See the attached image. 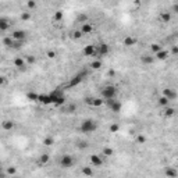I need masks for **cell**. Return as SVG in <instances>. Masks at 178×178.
<instances>
[{"mask_svg":"<svg viewBox=\"0 0 178 178\" xmlns=\"http://www.w3.org/2000/svg\"><path fill=\"white\" fill-rule=\"evenodd\" d=\"M83 54L88 56V57H95L96 54V46L95 44H86L83 47Z\"/></svg>","mask_w":178,"mask_h":178,"instance_id":"cell-12","label":"cell"},{"mask_svg":"<svg viewBox=\"0 0 178 178\" xmlns=\"http://www.w3.org/2000/svg\"><path fill=\"white\" fill-rule=\"evenodd\" d=\"M26 97H28L29 100H32V102H38L39 95L35 93V92H28V93H26Z\"/></svg>","mask_w":178,"mask_h":178,"instance_id":"cell-30","label":"cell"},{"mask_svg":"<svg viewBox=\"0 0 178 178\" xmlns=\"http://www.w3.org/2000/svg\"><path fill=\"white\" fill-rule=\"evenodd\" d=\"M145 142H146V136H145V135H142V134L136 135V143L142 145V143H145Z\"/></svg>","mask_w":178,"mask_h":178,"instance_id":"cell-37","label":"cell"},{"mask_svg":"<svg viewBox=\"0 0 178 178\" xmlns=\"http://www.w3.org/2000/svg\"><path fill=\"white\" fill-rule=\"evenodd\" d=\"M53 19H54L56 22L61 21V19H63V13H61V11H56V13H54V15H53Z\"/></svg>","mask_w":178,"mask_h":178,"instance_id":"cell-38","label":"cell"},{"mask_svg":"<svg viewBox=\"0 0 178 178\" xmlns=\"http://www.w3.org/2000/svg\"><path fill=\"white\" fill-rule=\"evenodd\" d=\"M10 178H22V177H18V175H13V177H10Z\"/></svg>","mask_w":178,"mask_h":178,"instance_id":"cell-49","label":"cell"},{"mask_svg":"<svg viewBox=\"0 0 178 178\" xmlns=\"http://www.w3.org/2000/svg\"><path fill=\"white\" fill-rule=\"evenodd\" d=\"M58 164H60L61 168H71L72 165L75 164V159H74L71 154H63V156L60 157Z\"/></svg>","mask_w":178,"mask_h":178,"instance_id":"cell-6","label":"cell"},{"mask_svg":"<svg viewBox=\"0 0 178 178\" xmlns=\"http://www.w3.org/2000/svg\"><path fill=\"white\" fill-rule=\"evenodd\" d=\"M75 111H76L75 103H70V104H67L65 108H64V113H67V114H72V113H75Z\"/></svg>","mask_w":178,"mask_h":178,"instance_id":"cell-22","label":"cell"},{"mask_svg":"<svg viewBox=\"0 0 178 178\" xmlns=\"http://www.w3.org/2000/svg\"><path fill=\"white\" fill-rule=\"evenodd\" d=\"M82 36H83V33L81 32V29H79V31L76 29V31L72 32V38H74V39H81Z\"/></svg>","mask_w":178,"mask_h":178,"instance_id":"cell-39","label":"cell"},{"mask_svg":"<svg viewBox=\"0 0 178 178\" xmlns=\"http://www.w3.org/2000/svg\"><path fill=\"white\" fill-rule=\"evenodd\" d=\"M81 172H82L85 177H88V178L93 177V168H92V167H89V165H83L82 170H81Z\"/></svg>","mask_w":178,"mask_h":178,"instance_id":"cell-19","label":"cell"},{"mask_svg":"<svg viewBox=\"0 0 178 178\" xmlns=\"http://www.w3.org/2000/svg\"><path fill=\"white\" fill-rule=\"evenodd\" d=\"M76 147H78V149H86V147H88V142L81 140V142H78V143H76Z\"/></svg>","mask_w":178,"mask_h":178,"instance_id":"cell-41","label":"cell"},{"mask_svg":"<svg viewBox=\"0 0 178 178\" xmlns=\"http://www.w3.org/2000/svg\"><path fill=\"white\" fill-rule=\"evenodd\" d=\"M164 174L167 175V178H178V170L175 167H171V165L165 167Z\"/></svg>","mask_w":178,"mask_h":178,"instance_id":"cell-13","label":"cell"},{"mask_svg":"<svg viewBox=\"0 0 178 178\" xmlns=\"http://www.w3.org/2000/svg\"><path fill=\"white\" fill-rule=\"evenodd\" d=\"M113 154H114V150H113V147L106 146L104 149H103V153H102L103 157H110V156H113Z\"/></svg>","mask_w":178,"mask_h":178,"instance_id":"cell-26","label":"cell"},{"mask_svg":"<svg viewBox=\"0 0 178 178\" xmlns=\"http://www.w3.org/2000/svg\"><path fill=\"white\" fill-rule=\"evenodd\" d=\"M100 95H102V99H104V102L106 100H111V99H117L118 89L115 88L114 85H106V86L102 88Z\"/></svg>","mask_w":178,"mask_h":178,"instance_id":"cell-2","label":"cell"},{"mask_svg":"<svg viewBox=\"0 0 178 178\" xmlns=\"http://www.w3.org/2000/svg\"><path fill=\"white\" fill-rule=\"evenodd\" d=\"M13 43H14V39L11 38V36H6V38H3V44H4V46H7V47H10V49H11Z\"/></svg>","mask_w":178,"mask_h":178,"instance_id":"cell-27","label":"cell"},{"mask_svg":"<svg viewBox=\"0 0 178 178\" xmlns=\"http://www.w3.org/2000/svg\"><path fill=\"white\" fill-rule=\"evenodd\" d=\"M96 129H97V122L95 120H92V118L83 120L81 122V125H79V131L83 134H93Z\"/></svg>","mask_w":178,"mask_h":178,"instance_id":"cell-3","label":"cell"},{"mask_svg":"<svg viewBox=\"0 0 178 178\" xmlns=\"http://www.w3.org/2000/svg\"><path fill=\"white\" fill-rule=\"evenodd\" d=\"M53 143H54V139H53L51 136H46V138L43 139V145H44V146H51Z\"/></svg>","mask_w":178,"mask_h":178,"instance_id":"cell-36","label":"cell"},{"mask_svg":"<svg viewBox=\"0 0 178 178\" xmlns=\"http://www.w3.org/2000/svg\"><path fill=\"white\" fill-rule=\"evenodd\" d=\"M14 65L21 71H25L26 70V60L22 57H15L14 58Z\"/></svg>","mask_w":178,"mask_h":178,"instance_id":"cell-11","label":"cell"},{"mask_svg":"<svg viewBox=\"0 0 178 178\" xmlns=\"http://www.w3.org/2000/svg\"><path fill=\"white\" fill-rule=\"evenodd\" d=\"M38 102L40 103V104H51V97L49 93H43V95H39V99Z\"/></svg>","mask_w":178,"mask_h":178,"instance_id":"cell-14","label":"cell"},{"mask_svg":"<svg viewBox=\"0 0 178 178\" xmlns=\"http://www.w3.org/2000/svg\"><path fill=\"white\" fill-rule=\"evenodd\" d=\"M35 61H36V58L32 57V56H28V57H26V63L28 64H33Z\"/></svg>","mask_w":178,"mask_h":178,"instance_id":"cell-46","label":"cell"},{"mask_svg":"<svg viewBox=\"0 0 178 178\" xmlns=\"http://www.w3.org/2000/svg\"><path fill=\"white\" fill-rule=\"evenodd\" d=\"M177 156H178V152H177Z\"/></svg>","mask_w":178,"mask_h":178,"instance_id":"cell-50","label":"cell"},{"mask_svg":"<svg viewBox=\"0 0 178 178\" xmlns=\"http://www.w3.org/2000/svg\"><path fill=\"white\" fill-rule=\"evenodd\" d=\"M150 50H152L154 54H157V53L161 50V46H160L159 43H152L150 44Z\"/></svg>","mask_w":178,"mask_h":178,"instance_id":"cell-33","label":"cell"},{"mask_svg":"<svg viewBox=\"0 0 178 178\" xmlns=\"http://www.w3.org/2000/svg\"><path fill=\"white\" fill-rule=\"evenodd\" d=\"M49 160H50V156H49L47 153H43V154H40V157H39V163H40V164H46V163H49Z\"/></svg>","mask_w":178,"mask_h":178,"instance_id":"cell-29","label":"cell"},{"mask_svg":"<svg viewBox=\"0 0 178 178\" xmlns=\"http://www.w3.org/2000/svg\"><path fill=\"white\" fill-rule=\"evenodd\" d=\"M108 53H110V46H108L107 43H104V42H100V43L96 46V54H95V57L97 58V60H100L102 57L107 56Z\"/></svg>","mask_w":178,"mask_h":178,"instance_id":"cell-5","label":"cell"},{"mask_svg":"<svg viewBox=\"0 0 178 178\" xmlns=\"http://www.w3.org/2000/svg\"><path fill=\"white\" fill-rule=\"evenodd\" d=\"M140 63L145 64V65H150V64L154 63V57L149 56V54H143V56H140Z\"/></svg>","mask_w":178,"mask_h":178,"instance_id":"cell-15","label":"cell"},{"mask_svg":"<svg viewBox=\"0 0 178 178\" xmlns=\"http://www.w3.org/2000/svg\"><path fill=\"white\" fill-rule=\"evenodd\" d=\"M168 54H170V53H168L167 50H163V49H161V50H160L159 53L156 54V60H160V61H164V60H167V57H168Z\"/></svg>","mask_w":178,"mask_h":178,"instance_id":"cell-20","label":"cell"},{"mask_svg":"<svg viewBox=\"0 0 178 178\" xmlns=\"http://www.w3.org/2000/svg\"><path fill=\"white\" fill-rule=\"evenodd\" d=\"M26 6H28V8H35V7H36V1H33V0H29V1H28V3H26Z\"/></svg>","mask_w":178,"mask_h":178,"instance_id":"cell-44","label":"cell"},{"mask_svg":"<svg viewBox=\"0 0 178 178\" xmlns=\"http://www.w3.org/2000/svg\"><path fill=\"white\" fill-rule=\"evenodd\" d=\"M49 95H50L51 102H53V104L56 107H60V106H63L64 103H65V95H64L63 89H60V88L53 89Z\"/></svg>","mask_w":178,"mask_h":178,"instance_id":"cell-1","label":"cell"},{"mask_svg":"<svg viewBox=\"0 0 178 178\" xmlns=\"http://www.w3.org/2000/svg\"><path fill=\"white\" fill-rule=\"evenodd\" d=\"M104 99H102V97H93V100H92V106L93 107H100V106H103L104 104Z\"/></svg>","mask_w":178,"mask_h":178,"instance_id":"cell-25","label":"cell"},{"mask_svg":"<svg viewBox=\"0 0 178 178\" xmlns=\"http://www.w3.org/2000/svg\"><path fill=\"white\" fill-rule=\"evenodd\" d=\"M171 10H172V13H175V14H178V3H174V4H172V7H171Z\"/></svg>","mask_w":178,"mask_h":178,"instance_id":"cell-47","label":"cell"},{"mask_svg":"<svg viewBox=\"0 0 178 178\" xmlns=\"http://www.w3.org/2000/svg\"><path fill=\"white\" fill-rule=\"evenodd\" d=\"M78 22H81V24H85V22H89V18H88V15H85V14H79L78 15Z\"/></svg>","mask_w":178,"mask_h":178,"instance_id":"cell-35","label":"cell"},{"mask_svg":"<svg viewBox=\"0 0 178 178\" xmlns=\"http://www.w3.org/2000/svg\"><path fill=\"white\" fill-rule=\"evenodd\" d=\"M88 75V70H81L79 72H76L75 75L72 76L70 79V82H68V88H72V86H76L78 83H81L86 78Z\"/></svg>","mask_w":178,"mask_h":178,"instance_id":"cell-4","label":"cell"},{"mask_svg":"<svg viewBox=\"0 0 178 178\" xmlns=\"http://www.w3.org/2000/svg\"><path fill=\"white\" fill-rule=\"evenodd\" d=\"M118 129H120V125H118V124H111V125H110V132L111 134H117Z\"/></svg>","mask_w":178,"mask_h":178,"instance_id":"cell-40","label":"cell"},{"mask_svg":"<svg viewBox=\"0 0 178 178\" xmlns=\"http://www.w3.org/2000/svg\"><path fill=\"white\" fill-rule=\"evenodd\" d=\"M106 104L108 106V108L113 111V113H120L121 108H122V104H121L120 100H117V99H111V100H106Z\"/></svg>","mask_w":178,"mask_h":178,"instance_id":"cell-7","label":"cell"},{"mask_svg":"<svg viewBox=\"0 0 178 178\" xmlns=\"http://www.w3.org/2000/svg\"><path fill=\"white\" fill-rule=\"evenodd\" d=\"M92 31H93V25H92L90 22H85V24L81 25V32H82L83 35H88V33H90Z\"/></svg>","mask_w":178,"mask_h":178,"instance_id":"cell-18","label":"cell"},{"mask_svg":"<svg viewBox=\"0 0 178 178\" xmlns=\"http://www.w3.org/2000/svg\"><path fill=\"white\" fill-rule=\"evenodd\" d=\"M100 67H102V60H97V58H96V60H93V61L90 63V68H92V70H99Z\"/></svg>","mask_w":178,"mask_h":178,"instance_id":"cell-28","label":"cell"},{"mask_svg":"<svg viewBox=\"0 0 178 178\" xmlns=\"http://www.w3.org/2000/svg\"><path fill=\"white\" fill-rule=\"evenodd\" d=\"M160 19H161V22H170L171 21V14L168 11H163L160 14Z\"/></svg>","mask_w":178,"mask_h":178,"instance_id":"cell-24","label":"cell"},{"mask_svg":"<svg viewBox=\"0 0 178 178\" xmlns=\"http://www.w3.org/2000/svg\"><path fill=\"white\" fill-rule=\"evenodd\" d=\"M136 38H134V36H125L124 38V40H122V44L124 46H127V47H131V46H134V44H136Z\"/></svg>","mask_w":178,"mask_h":178,"instance_id":"cell-16","label":"cell"},{"mask_svg":"<svg viewBox=\"0 0 178 178\" xmlns=\"http://www.w3.org/2000/svg\"><path fill=\"white\" fill-rule=\"evenodd\" d=\"M6 172L10 175V177H13V175H15V172H17V168H15L14 165H10V167H7L6 168Z\"/></svg>","mask_w":178,"mask_h":178,"instance_id":"cell-34","label":"cell"},{"mask_svg":"<svg viewBox=\"0 0 178 178\" xmlns=\"http://www.w3.org/2000/svg\"><path fill=\"white\" fill-rule=\"evenodd\" d=\"M22 46H24V42H22V40H14V43H13V46H11V49H14V50H19Z\"/></svg>","mask_w":178,"mask_h":178,"instance_id":"cell-32","label":"cell"},{"mask_svg":"<svg viewBox=\"0 0 178 178\" xmlns=\"http://www.w3.org/2000/svg\"><path fill=\"white\" fill-rule=\"evenodd\" d=\"M89 160H90V164L93 165V167H100V165L103 164V159L100 154H96V153H93V154H90V157H89Z\"/></svg>","mask_w":178,"mask_h":178,"instance_id":"cell-9","label":"cell"},{"mask_svg":"<svg viewBox=\"0 0 178 178\" xmlns=\"http://www.w3.org/2000/svg\"><path fill=\"white\" fill-rule=\"evenodd\" d=\"M8 28H10V21L4 17H0V31L6 32Z\"/></svg>","mask_w":178,"mask_h":178,"instance_id":"cell-17","label":"cell"},{"mask_svg":"<svg viewBox=\"0 0 178 178\" xmlns=\"http://www.w3.org/2000/svg\"><path fill=\"white\" fill-rule=\"evenodd\" d=\"M1 127H3L4 131H11V129L14 128V122L13 121L6 120V121H3V122H1Z\"/></svg>","mask_w":178,"mask_h":178,"instance_id":"cell-23","label":"cell"},{"mask_svg":"<svg viewBox=\"0 0 178 178\" xmlns=\"http://www.w3.org/2000/svg\"><path fill=\"white\" fill-rule=\"evenodd\" d=\"M14 40H22V42H25V38H26V32L22 31V29H17V31H14L11 35H10Z\"/></svg>","mask_w":178,"mask_h":178,"instance_id":"cell-10","label":"cell"},{"mask_svg":"<svg viewBox=\"0 0 178 178\" xmlns=\"http://www.w3.org/2000/svg\"><path fill=\"white\" fill-rule=\"evenodd\" d=\"M29 18H31V13H28V11H24V13L21 14V19H22V21H28Z\"/></svg>","mask_w":178,"mask_h":178,"instance_id":"cell-42","label":"cell"},{"mask_svg":"<svg viewBox=\"0 0 178 178\" xmlns=\"http://www.w3.org/2000/svg\"><path fill=\"white\" fill-rule=\"evenodd\" d=\"M157 103H159V106H161V107H164V108L170 106V100H168L167 97H164L163 95H161L159 99H157Z\"/></svg>","mask_w":178,"mask_h":178,"instance_id":"cell-21","label":"cell"},{"mask_svg":"<svg viewBox=\"0 0 178 178\" xmlns=\"http://www.w3.org/2000/svg\"><path fill=\"white\" fill-rule=\"evenodd\" d=\"M0 178H7V172H6V170H1V171H0Z\"/></svg>","mask_w":178,"mask_h":178,"instance_id":"cell-48","label":"cell"},{"mask_svg":"<svg viewBox=\"0 0 178 178\" xmlns=\"http://www.w3.org/2000/svg\"><path fill=\"white\" fill-rule=\"evenodd\" d=\"M174 114H175V108L174 107H170V106H168V107L164 108V115L165 117H171V115H174Z\"/></svg>","mask_w":178,"mask_h":178,"instance_id":"cell-31","label":"cell"},{"mask_svg":"<svg viewBox=\"0 0 178 178\" xmlns=\"http://www.w3.org/2000/svg\"><path fill=\"white\" fill-rule=\"evenodd\" d=\"M163 96H164V97H167L170 102H172V100H175V99L178 97V93H177V90H175V89L164 88V89H163Z\"/></svg>","mask_w":178,"mask_h":178,"instance_id":"cell-8","label":"cell"},{"mask_svg":"<svg viewBox=\"0 0 178 178\" xmlns=\"http://www.w3.org/2000/svg\"><path fill=\"white\" fill-rule=\"evenodd\" d=\"M171 54L172 56H178V46L177 44H174L171 47Z\"/></svg>","mask_w":178,"mask_h":178,"instance_id":"cell-45","label":"cell"},{"mask_svg":"<svg viewBox=\"0 0 178 178\" xmlns=\"http://www.w3.org/2000/svg\"><path fill=\"white\" fill-rule=\"evenodd\" d=\"M46 56H47L49 58H54L56 56H57V53H56L54 50H49V51H46Z\"/></svg>","mask_w":178,"mask_h":178,"instance_id":"cell-43","label":"cell"}]
</instances>
